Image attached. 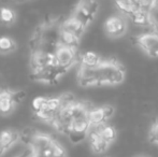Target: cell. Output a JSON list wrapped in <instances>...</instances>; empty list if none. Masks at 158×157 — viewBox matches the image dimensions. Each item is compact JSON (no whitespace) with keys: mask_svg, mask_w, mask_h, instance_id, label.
Here are the masks:
<instances>
[{"mask_svg":"<svg viewBox=\"0 0 158 157\" xmlns=\"http://www.w3.org/2000/svg\"><path fill=\"white\" fill-rule=\"evenodd\" d=\"M125 69L118 61L102 59L95 67L80 66L77 82L82 87L118 85L125 80Z\"/></svg>","mask_w":158,"mask_h":157,"instance_id":"cell-1","label":"cell"},{"mask_svg":"<svg viewBox=\"0 0 158 157\" xmlns=\"http://www.w3.org/2000/svg\"><path fill=\"white\" fill-rule=\"evenodd\" d=\"M115 136L114 128L104 123L90 126L87 139L93 152L96 154H102L114 142Z\"/></svg>","mask_w":158,"mask_h":157,"instance_id":"cell-2","label":"cell"},{"mask_svg":"<svg viewBox=\"0 0 158 157\" xmlns=\"http://www.w3.org/2000/svg\"><path fill=\"white\" fill-rule=\"evenodd\" d=\"M90 108L88 105L87 108L81 111L77 116H74L68 123L66 127L64 134L68 136L71 142L80 143L83 140L87 139L88 132L90 129V121H89V110Z\"/></svg>","mask_w":158,"mask_h":157,"instance_id":"cell-3","label":"cell"},{"mask_svg":"<svg viewBox=\"0 0 158 157\" xmlns=\"http://www.w3.org/2000/svg\"><path fill=\"white\" fill-rule=\"evenodd\" d=\"M98 9H99V3L97 0H80L72 15L87 27L97 14Z\"/></svg>","mask_w":158,"mask_h":157,"instance_id":"cell-4","label":"cell"},{"mask_svg":"<svg viewBox=\"0 0 158 157\" xmlns=\"http://www.w3.org/2000/svg\"><path fill=\"white\" fill-rule=\"evenodd\" d=\"M55 56H56L59 68L63 69L64 72H67L77 61H80V55L77 53V48L61 45V44L57 46L56 51H55Z\"/></svg>","mask_w":158,"mask_h":157,"instance_id":"cell-5","label":"cell"},{"mask_svg":"<svg viewBox=\"0 0 158 157\" xmlns=\"http://www.w3.org/2000/svg\"><path fill=\"white\" fill-rule=\"evenodd\" d=\"M55 139L52 138L48 134L45 132H32L27 139V144L29 145L30 151L39 153V152H43L48 147H51Z\"/></svg>","mask_w":158,"mask_h":157,"instance_id":"cell-6","label":"cell"},{"mask_svg":"<svg viewBox=\"0 0 158 157\" xmlns=\"http://www.w3.org/2000/svg\"><path fill=\"white\" fill-rule=\"evenodd\" d=\"M137 43L140 45V48L152 57L158 56V34L151 30L148 34L141 35L138 37Z\"/></svg>","mask_w":158,"mask_h":157,"instance_id":"cell-7","label":"cell"},{"mask_svg":"<svg viewBox=\"0 0 158 157\" xmlns=\"http://www.w3.org/2000/svg\"><path fill=\"white\" fill-rule=\"evenodd\" d=\"M104 29L108 36L117 38L123 36L127 30L126 19L122 16H111L104 23Z\"/></svg>","mask_w":158,"mask_h":157,"instance_id":"cell-8","label":"cell"},{"mask_svg":"<svg viewBox=\"0 0 158 157\" xmlns=\"http://www.w3.org/2000/svg\"><path fill=\"white\" fill-rule=\"evenodd\" d=\"M21 139V134L11 128H6L0 131V157L3 156L17 141Z\"/></svg>","mask_w":158,"mask_h":157,"instance_id":"cell-9","label":"cell"},{"mask_svg":"<svg viewBox=\"0 0 158 157\" xmlns=\"http://www.w3.org/2000/svg\"><path fill=\"white\" fill-rule=\"evenodd\" d=\"M114 114V108L110 105H104L99 108H90L89 110V121L92 125H100L104 124L111 118Z\"/></svg>","mask_w":158,"mask_h":157,"instance_id":"cell-10","label":"cell"},{"mask_svg":"<svg viewBox=\"0 0 158 157\" xmlns=\"http://www.w3.org/2000/svg\"><path fill=\"white\" fill-rule=\"evenodd\" d=\"M17 105L14 99V92L8 88H0V114L10 115Z\"/></svg>","mask_w":158,"mask_h":157,"instance_id":"cell-11","label":"cell"},{"mask_svg":"<svg viewBox=\"0 0 158 157\" xmlns=\"http://www.w3.org/2000/svg\"><path fill=\"white\" fill-rule=\"evenodd\" d=\"M60 27L73 32V34L77 35L79 37H82V35L84 34V31H85V29H86V26L84 25L81 21H79L77 17L73 16V15H71L66 21H64L63 23L60 24Z\"/></svg>","mask_w":158,"mask_h":157,"instance_id":"cell-12","label":"cell"},{"mask_svg":"<svg viewBox=\"0 0 158 157\" xmlns=\"http://www.w3.org/2000/svg\"><path fill=\"white\" fill-rule=\"evenodd\" d=\"M80 40H81V37L69 31V30L64 29L59 25V44L77 48V46L80 44Z\"/></svg>","mask_w":158,"mask_h":157,"instance_id":"cell-13","label":"cell"},{"mask_svg":"<svg viewBox=\"0 0 158 157\" xmlns=\"http://www.w3.org/2000/svg\"><path fill=\"white\" fill-rule=\"evenodd\" d=\"M114 2L117 8L128 16H130L135 11L141 10L139 0H114Z\"/></svg>","mask_w":158,"mask_h":157,"instance_id":"cell-14","label":"cell"},{"mask_svg":"<svg viewBox=\"0 0 158 157\" xmlns=\"http://www.w3.org/2000/svg\"><path fill=\"white\" fill-rule=\"evenodd\" d=\"M39 153H41L44 157H67L66 149L57 140H54L50 147Z\"/></svg>","mask_w":158,"mask_h":157,"instance_id":"cell-15","label":"cell"},{"mask_svg":"<svg viewBox=\"0 0 158 157\" xmlns=\"http://www.w3.org/2000/svg\"><path fill=\"white\" fill-rule=\"evenodd\" d=\"M16 50V42L11 36H0V54H10Z\"/></svg>","mask_w":158,"mask_h":157,"instance_id":"cell-16","label":"cell"},{"mask_svg":"<svg viewBox=\"0 0 158 157\" xmlns=\"http://www.w3.org/2000/svg\"><path fill=\"white\" fill-rule=\"evenodd\" d=\"M102 58L95 52H86L80 56V66H84V67H95L97 66Z\"/></svg>","mask_w":158,"mask_h":157,"instance_id":"cell-17","label":"cell"},{"mask_svg":"<svg viewBox=\"0 0 158 157\" xmlns=\"http://www.w3.org/2000/svg\"><path fill=\"white\" fill-rule=\"evenodd\" d=\"M16 19V13L10 6H0V22L4 25H11Z\"/></svg>","mask_w":158,"mask_h":157,"instance_id":"cell-18","label":"cell"},{"mask_svg":"<svg viewBox=\"0 0 158 157\" xmlns=\"http://www.w3.org/2000/svg\"><path fill=\"white\" fill-rule=\"evenodd\" d=\"M150 22H148V26L151 27L152 31H155L158 34V6H154L151 9L150 13Z\"/></svg>","mask_w":158,"mask_h":157,"instance_id":"cell-19","label":"cell"},{"mask_svg":"<svg viewBox=\"0 0 158 157\" xmlns=\"http://www.w3.org/2000/svg\"><path fill=\"white\" fill-rule=\"evenodd\" d=\"M48 97H44V96L35 97L31 101L32 112H38V111H41V110L45 109L46 103H48Z\"/></svg>","mask_w":158,"mask_h":157,"instance_id":"cell-20","label":"cell"},{"mask_svg":"<svg viewBox=\"0 0 158 157\" xmlns=\"http://www.w3.org/2000/svg\"><path fill=\"white\" fill-rule=\"evenodd\" d=\"M150 140L158 145V122L152 126L150 131Z\"/></svg>","mask_w":158,"mask_h":157,"instance_id":"cell-21","label":"cell"},{"mask_svg":"<svg viewBox=\"0 0 158 157\" xmlns=\"http://www.w3.org/2000/svg\"><path fill=\"white\" fill-rule=\"evenodd\" d=\"M25 98H26V93L23 92V90H19V92L14 93V99H15V101H16L17 105L21 103Z\"/></svg>","mask_w":158,"mask_h":157,"instance_id":"cell-22","label":"cell"},{"mask_svg":"<svg viewBox=\"0 0 158 157\" xmlns=\"http://www.w3.org/2000/svg\"><path fill=\"white\" fill-rule=\"evenodd\" d=\"M10 1H23V0H10Z\"/></svg>","mask_w":158,"mask_h":157,"instance_id":"cell-23","label":"cell"},{"mask_svg":"<svg viewBox=\"0 0 158 157\" xmlns=\"http://www.w3.org/2000/svg\"><path fill=\"white\" fill-rule=\"evenodd\" d=\"M137 157H145V156H137Z\"/></svg>","mask_w":158,"mask_h":157,"instance_id":"cell-24","label":"cell"},{"mask_svg":"<svg viewBox=\"0 0 158 157\" xmlns=\"http://www.w3.org/2000/svg\"><path fill=\"white\" fill-rule=\"evenodd\" d=\"M17 157H22V156H17Z\"/></svg>","mask_w":158,"mask_h":157,"instance_id":"cell-25","label":"cell"}]
</instances>
